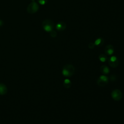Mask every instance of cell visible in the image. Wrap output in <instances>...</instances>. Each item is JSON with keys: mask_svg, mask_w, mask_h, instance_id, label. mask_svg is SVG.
I'll return each instance as SVG.
<instances>
[{"mask_svg": "<svg viewBox=\"0 0 124 124\" xmlns=\"http://www.w3.org/2000/svg\"><path fill=\"white\" fill-rule=\"evenodd\" d=\"M75 67L70 64H66L63 68L62 70V75L66 77H71L75 73Z\"/></svg>", "mask_w": 124, "mask_h": 124, "instance_id": "cell-1", "label": "cell"}, {"mask_svg": "<svg viewBox=\"0 0 124 124\" xmlns=\"http://www.w3.org/2000/svg\"><path fill=\"white\" fill-rule=\"evenodd\" d=\"M42 26L45 31L50 32L53 29L54 23L51 20L46 19L42 22Z\"/></svg>", "mask_w": 124, "mask_h": 124, "instance_id": "cell-2", "label": "cell"}, {"mask_svg": "<svg viewBox=\"0 0 124 124\" xmlns=\"http://www.w3.org/2000/svg\"><path fill=\"white\" fill-rule=\"evenodd\" d=\"M39 9V6L38 4L32 1L30 3L27 7V12L29 14H34L36 13Z\"/></svg>", "mask_w": 124, "mask_h": 124, "instance_id": "cell-3", "label": "cell"}, {"mask_svg": "<svg viewBox=\"0 0 124 124\" xmlns=\"http://www.w3.org/2000/svg\"><path fill=\"white\" fill-rule=\"evenodd\" d=\"M108 82V78L105 75H101L97 80V84L101 87L106 86Z\"/></svg>", "mask_w": 124, "mask_h": 124, "instance_id": "cell-4", "label": "cell"}, {"mask_svg": "<svg viewBox=\"0 0 124 124\" xmlns=\"http://www.w3.org/2000/svg\"><path fill=\"white\" fill-rule=\"evenodd\" d=\"M112 98L116 101H119L122 98V93L119 89H115L111 93Z\"/></svg>", "mask_w": 124, "mask_h": 124, "instance_id": "cell-5", "label": "cell"}, {"mask_svg": "<svg viewBox=\"0 0 124 124\" xmlns=\"http://www.w3.org/2000/svg\"><path fill=\"white\" fill-rule=\"evenodd\" d=\"M105 52L108 55H111L114 53V47L111 45H108L105 48Z\"/></svg>", "mask_w": 124, "mask_h": 124, "instance_id": "cell-6", "label": "cell"}, {"mask_svg": "<svg viewBox=\"0 0 124 124\" xmlns=\"http://www.w3.org/2000/svg\"><path fill=\"white\" fill-rule=\"evenodd\" d=\"M66 25L64 22H60L56 25V28L58 31H63L66 28Z\"/></svg>", "mask_w": 124, "mask_h": 124, "instance_id": "cell-7", "label": "cell"}, {"mask_svg": "<svg viewBox=\"0 0 124 124\" xmlns=\"http://www.w3.org/2000/svg\"><path fill=\"white\" fill-rule=\"evenodd\" d=\"M109 68L105 65H102L100 67V71L101 72L104 74V75H107V74H108L109 73Z\"/></svg>", "mask_w": 124, "mask_h": 124, "instance_id": "cell-8", "label": "cell"}, {"mask_svg": "<svg viewBox=\"0 0 124 124\" xmlns=\"http://www.w3.org/2000/svg\"><path fill=\"white\" fill-rule=\"evenodd\" d=\"M7 92V89L6 86L0 83V95H4Z\"/></svg>", "mask_w": 124, "mask_h": 124, "instance_id": "cell-9", "label": "cell"}, {"mask_svg": "<svg viewBox=\"0 0 124 124\" xmlns=\"http://www.w3.org/2000/svg\"><path fill=\"white\" fill-rule=\"evenodd\" d=\"M104 39H103L102 38L99 37V38H97V39L95 40L94 44L95 46H102V45L104 44Z\"/></svg>", "mask_w": 124, "mask_h": 124, "instance_id": "cell-10", "label": "cell"}, {"mask_svg": "<svg viewBox=\"0 0 124 124\" xmlns=\"http://www.w3.org/2000/svg\"><path fill=\"white\" fill-rule=\"evenodd\" d=\"M63 85L65 88H69L71 85V81L68 78H66L63 81Z\"/></svg>", "mask_w": 124, "mask_h": 124, "instance_id": "cell-11", "label": "cell"}, {"mask_svg": "<svg viewBox=\"0 0 124 124\" xmlns=\"http://www.w3.org/2000/svg\"><path fill=\"white\" fill-rule=\"evenodd\" d=\"M98 59L100 60V61L102 62H105L108 59L107 56L106 55L104 54H100L98 56Z\"/></svg>", "mask_w": 124, "mask_h": 124, "instance_id": "cell-12", "label": "cell"}, {"mask_svg": "<svg viewBox=\"0 0 124 124\" xmlns=\"http://www.w3.org/2000/svg\"><path fill=\"white\" fill-rule=\"evenodd\" d=\"M108 64L112 68H116V67H117V66L119 64V62H118V60L115 62H110L109 61H108Z\"/></svg>", "mask_w": 124, "mask_h": 124, "instance_id": "cell-13", "label": "cell"}, {"mask_svg": "<svg viewBox=\"0 0 124 124\" xmlns=\"http://www.w3.org/2000/svg\"><path fill=\"white\" fill-rule=\"evenodd\" d=\"M118 60L116 56H111V57H110V58H109L108 61H109V62H116V61H118Z\"/></svg>", "mask_w": 124, "mask_h": 124, "instance_id": "cell-14", "label": "cell"}, {"mask_svg": "<svg viewBox=\"0 0 124 124\" xmlns=\"http://www.w3.org/2000/svg\"><path fill=\"white\" fill-rule=\"evenodd\" d=\"M50 36H51L52 37H55L57 36V32H56L55 31L52 30V31H50Z\"/></svg>", "mask_w": 124, "mask_h": 124, "instance_id": "cell-15", "label": "cell"}, {"mask_svg": "<svg viewBox=\"0 0 124 124\" xmlns=\"http://www.w3.org/2000/svg\"><path fill=\"white\" fill-rule=\"evenodd\" d=\"M95 46V45L93 43V42H91L88 44V47L90 49H93L94 48V47Z\"/></svg>", "mask_w": 124, "mask_h": 124, "instance_id": "cell-16", "label": "cell"}, {"mask_svg": "<svg viewBox=\"0 0 124 124\" xmlns=\"http://www.w3.org/2000/svg\"><path fill=\"white\" fill-rule=\"evenodd\" d=\"M47 0H38V2L41 5H45L47 2Z\"/></svg>", "mask_w": 124, "mask_h": 124, "instance_id": "cell-17", "label": "cell"}, {"mask_svg": "<svg viewBox=\"0 0 124 124\" xmlns=\"http://www.w3.org/2000/svg\"><path fill=\"white\" fill-rule=\"evenodd\" d=\"M116 78L117 77H116V76L115 75H111L110 76V79H111V81H114V80H115L116 79Z\"/></svg>", "mask_w": 124, "mask_h": 124, "instance_id": "cell-18", "label": "cell"}, {"mask_svg": "<svg viewBox=\"0 0 124 124\" xmlns=\"http://www.w3.org/2000/svg\"><path fill=\"white\" fill-rule=\"evenodd\" d=\"M2 24H3V22H2V20H0V27Z\"/></svg>", "mask_w": 124, "mask_h": 124, "instance_id": "cell-19", "label": "cell"}, {"mask_svg": "<svg viewBox=\"0 0 124 124\" xmlns=\"http://www.w3.org/2000/svg\"></svg>", "mask_w": 124, "mask_h": 124, "instance_id": "cell-20", "label": "cell"}]
</instances>
